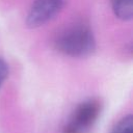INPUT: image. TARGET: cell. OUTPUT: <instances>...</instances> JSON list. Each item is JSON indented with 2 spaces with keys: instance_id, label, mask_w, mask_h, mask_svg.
I'll use <instances>...</instances> for the list:
<instances>
[{
  "instance_id": "cell-1",
  "label": "cell",
  "mask_w": 133,
  "mask_h": 133,
  "mask_svg": "<svg viewBox=\"0 0 133 133\" xmlns=\"http://www.w3.org/2000/svg\"><path fill=\"white\" fill-rule=\"evenodd\" d=\"M56 49L71 57H85L96 47L92 31L87 25L77 24L66 28L55 39Z\"/></svg>"
},
{
  "instance_id": "cell-2",
  "label": "cell",
  "mask_w": 133,
  "mask_h": 133,
  "mask_svg": "<svg viewBox=\"0 0 133 133\" xmlns=\"http://www.w3.org/2000/svg\"><path fill=\"white\" fill-rule=\"evenodd\" d=\"M101 113V103L89 99L80 103L62 129V133H85L97 122Z\"/></svg>"
},
{
  "instance_id": "cell-3",
  "label": "cell",
  "mask_w": 133,
  "mask_h": 133,
  "mask_svg": "<svg viewBox=\"0 0 133 133\" xmlns=\"http://www.w3.org/2000/svg\"><path fill=\"white\" fill-rule=\"evenodd\" d=\"M63 1L64 0H34L27 16L28 26L37 27L53 19L62 8Z\"/></svg>"
},
{
  "instance_id": "cell-4",
  "label": "cell",
  "mask_w": 133,
  "mask_h": 133,
  "mask_svg": "<svg viewBox=\"0 0 133 133\" xmlns=\"http://www.w3.org/2000/svg\"><path fill=\"white\" fill-rule=\"evenodd\" d=\"M112 9L122 20H130L133 16V0H112Z\"/></svg>"
},
{
  "instance_id": "cell-5",
  "label": "cell",
  "mask_w": 133,
  "mask_h": 133,
  "mask_svg": "<svg viewBox=\"0 0 133 133\" xmlns=\"http://www.w3.org/2000/svg\"><path fill=\"white\" fill-rule=\"evenodd\" d=\"M111 133H133V117L132 115L124 116L119 119L112 129Z\"/></svg>"
},
{
  "instance_id": "cell-6",
  "label": "cell",
  "mask_w": 133,
  "mask_h": 133,
  "mask_svg": "<svg viewBox=\"0 0 133 133\" xmlns=\"http://www.w3.org/2000/svg\"><path fill=\"white\" fill-rule=\"evenodd\" d=\"M7 74H8V66L6 62L2 58H0V87L4 82V80L6 79Z\"/></svg>"
}]
</instances>
